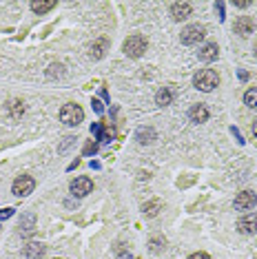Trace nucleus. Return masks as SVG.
I'll return each instance as SVG.
<instances>
[{
    "label": "nucleus",
    "instance_id": "obj_1",
    "mask_svg": "<svg viewBox=\"0 0 257 259\" xmlns=\"http://www.w3.org/2000/svg\"><path fill=\"white\" fill-rule=\"evenodd\" d=\"M193 84L198 86L200 91L208 93V91H213L215 86L220 84V76H218V71H213V69H202L198 76L193 78Z\"/></svg>",
    "mask_w": 257,
    "mask_h": 259
},
{
    "label": "nucleus",
    "instance_id": "obj_2",
    "mask_svg": "<svg viewBox=\"0 0 257 259\" xmlns=\"http://www.w3.org/2000/svg\"><path fill=\"white\" fill-rule=\"evenodd\" d=\"M124 54L128 56V58H140L142 54L146 51V38L144 36H140V34H136V36H128V38L124 40Z\"/></svg>",
    "mask_w": 257,
    "mask_h": 259
},
{
    "label": "nucleus",
    "instance_id": "obj_3",
    "mask_svg": "<svg viewBox=\"0 0 257 259\" xmlns=\"http://www.w3.org/2000/svg\"><path fill=\"white\" fill-rule=\"evenodd\" d=\"M84 120V111L78 104H64L60 111V122H64L66 126H78Z\"/></svg>",
    "mask_w": 257,
    "mask_h": 259
},
{
    "label": "nucleus",
    "instance_id": "obj_4",
    "mask_svg": "<svg viewBox=\"0 0 257 259\" xmlns=\"http://www.w3.org/2000/svg\"><path fill=\"white\" fill-rule=\"evenodd\" d=\"M204 36H206V31H204L202 24H188V27L182 29V44H200L204 40Z\"/></svg>",
    "mask_w": 257,
    "mask_h": 259
},
{
    "label": "nucleus",
    "instance_id": "obj_5",
    "mask_svg": "<svg viewBox=\"0 0 257 259\" xmlns=\"http://www.w3.org/2000/svg\"><path fill=\"white\" fill-rule=\"evenodd\" d=\"M34 188H36V182H34V178H29V175H20L12 186L16 198H27L29 193H34Z\"/></svg>",
    "mask_w": 257,
    "mask_h": 259
},
{
    "label": "nucleus",
    "instance_id": "obj_6",
    "mask_svg": "<svg viewBox=\"0 0 257 259\" xmlns=\"http://www.w3.org/2000/svg\"><path fill=\"white\" fill-rule=\"evenodd\" d=\"M91 190H94V182H91L89 178H84V175H80V178H76L74 182H71V193H74L76 198H84Z\"/></svg>",
    "mask_w": 257,
    "mask_h": 259
},
{
    "label": "nucleus",
    "instance_id": "obj_7",
    "mask_svg": "<svg viewBox=\"0 0 257 259\" xmlns=\"http://www.w3.org/2000/svg\"><path fill=\"white\" fill-rule=\"evenodd\" d=\"M233 204L238 210H253V206L257 204V195L253 190H242L238 198H235Z\"/></svg>",
    "mask_w": 257,
    "mask_h": 259
},
{
    "label": "nucleus",
    "instance_id": "obj_8",
    "mask_svg": "<svg viewBox=\"0 0 257 259\" xmlns=\"http://www.w3.org/2000/svg\"><path fill=\"white\" fill-rule=\"evenodd\" d=\"M238 230L244 232V235H255L257 232V215H244L242 220L238 222Z\"/></svg>",
    "mask_w": 257,
    "mask_h": 259
},
{
    "label": "nucleus",
    "instance_id": "obj_9",
    "mask_svg": "<svg viewBox=\"0 0 257 259\" xmlns=\"http://www.w3.org/2000/svg\"><path fill=\"white\" fill-rule=\"evenodd\" d=\"M171 16L176 22H182L191 16V2H173L171 4Z\"/></svg>",
    "mask_w": 257,
    "mask_h": 259
},
{
    "label": "nucleus",
    "instance_id": "obj_10",
    "mask_svg": "<svg viewBox=\"0 0 257 259\" xmlns=\"http://www.w3.org/2000/svg\"><path fill=\"white\" fill-rule=\"evenodd\" d=\"M253 31H255V24H253V20H250L248 16H242V18L235 20V34H240L242 38L250 36Z\"/></svg>",
    "mask_w": 257,
    "mask_h": 259
},
{
    "label": "nucleus",
    "instance_id": "obj_11",
    "mask_svg": "<svg viewBox=\"0 0 257 259\" xmlns=\"http://www.w3.org/2000/svg\"><path fill=\"white\" fill-rule=\"evenodd\" d=\"M106 49H109V40H106V38H98L96 42L89 46V56L94 60H100V58H104Z\"/></svg>",
    "mask_w": 257,
    "mask_h": 259
},
{
    "label": "nucleus",
    "instance_id": "obj_12",
    "mask_svg": "<svg viewBox=\"0 0 257 259\" xmlns=\"http://www.w3.org/2000/svg\"><path fill=\"white\" fill-rule=\"evenodd\" d=\"M218 44H213V42H208V44H204V46H200V51H198V58L202 60V62H213L215 58H218Z\"/></svg>",
    "mask_w": 257,
    "mask_h": 259
},
{
    "label": "nucleus",
    "instance_id": "obj_13",
    "mask_svg": "<svg viewBox=\"0 0 257 259\" xmlns=\"http://www.w3.org/2000/svg\"><path fill=\"white\" fill-rule=\"evenodd\" d=\"M188 118H191V122H195V124L206 122L208 120V108L204 104H195V106H191V111H188Z\"/></svg>",
    "mask_w": 257,
    "mask_h": 259
},
{
    "label": "nucleus",
    "instance_id": "obj_14",
    "mask_svg": "<svg viewBox=\"0 0 257 259\" xmlns=\"http://www.w3.org/2000/svg\"><path fill=\"white\" fill-rule=\"evenodd\" d=\"M36 230V215L34 213H27L22 215V220H20V235H32V232Z\"/></svg>",
    "mask_w": 257,
    "mask_h": 259
},
{
    "label": "nucleus",
    "instance_id": "obj_15",
    "mask_svg": "<svg viewBox=\"0 0 257 259\" xmlns=\"http://www.w3.org/2000/svg\"><path fill=\"white\" fill-rule=\"evenodd\" d=\"M44 250H47V248H44L42 244H38V242H32V244L24 246V255H27L29 259H40L44 255Z\"/></svg>",
    "mask_w": 257,
    "mask_h": 259
},
{
    "label": "nucleus",
    "instance_id": "obj_16",
    "mask_svg": "<svg viewBox=\"0 0 257 259\" xmlns=\"http://www.w3.org/2000/svg\"><path fill=\"white\" fill-rule=\"evenodd\" d=\"M136 140H138L140 144H151L153 140H156V131H153L151 126H142V128H138Z\"/></svg>",
    "mask_w": 257,
    "mask_h": 259
},
{
    "label": "nucleus",
    "instance_id": "obj_17",
    "mask_svg": "<svg viewBox=\"0 0 257 259\" xmlns=\"http://www.w3.org/2000/svg\"><path fill=\"white\" fill-rule=\"evenodd\" d=\"M29 7H32L34 14H47L56 7V0H40V2H32Z\"/></svg>",
    "mask_w": 257,
    "mask_h": 259
},
{
    "label": "nucleus",
    "instance_id": "obj_18",
    "mask_svg": "<svg viewBox=\"0 0 257 259\" xmlns=\"http://www.w3.org/2000/svg\"><path fill=\"white\" fill-rule=\"evenodd\" d=\"M156 102L160 106H168L173 102V91L168 89V86H164V89L158 91V96H156Z\"/></svg>",
    "mask_w": 257,
    "mask_h": 259
},
{
    "label": "nucleus",
    "instance_id": "obj_19",
    "mask_svg": "<svg viewBox=\"0 0 257 259\" xmlns=\"http://www.w3.org/2000/svg\"><path fill=\"white\" fill-rule=\"evenodd\" d=\"M162 210V202L160 200H153V202H146L144 206H142V213L146 217H156L158 213Z\"/></svg>",
    "mask_w": 257,
    "mask_h": 259
},
{
    "label": "nucleus",
    "instance_id": "obj_20",
    "mask_svg": "<svg viewBox=\"0 0 257 259\" xmlns=\"http://www.w3.org/2000/svg\"><path fill=\"white\" fill-rule=\"evenodd\" d=\"M244 104L246 106H257V86H253V89H248L244 93Z\"/></svg>",
    "mask_w": 257,
    "mask_h": 259
},
{
    "label": "nucleus",
    "instance_id": "obj_21",
    "mask_svg": "<svg viewBox=\"0 0 257 259\" xmlns=\"http://www.w3.org/2000/svg\"><path fill=\"white\" fill-rule=\"evenodd\" d=\"M9 108H12V118H14V120H16V118H20V116L24 113V104H22L20 100H14L12 104H9Z\"/></svg>",
    "mask_w": 257,
    "mask_h": 259
},
{
    "label": "nucleus",
    "instance_id": "obj_22",
    "mask_svg": "<svg viewBox=\"0 0 257 259\" xmlns=\"http://www.w3.org/2000/svg\"><path fill=\"white\" fill-rule=\"evenodd\" d=\"M164 244H166V240H164V237H153V240L148 242V248H151V252H160L162 248H164Z\"/></svg>",
    "mask_w": 257,
    "mask_h": 259
},
{
    "label": "nucleus",
    "instance_id": "obj_23",
    "mask_svg": "<svg viewBox=\"0 0 257 259\" xmlns=\"http://www.w3.org/2000/svg\"><path fill=\"white\" fill-rule=\"evenodd\" d=\"M91 133L96 136V140H104V136H102V124H100V122H94V124H91Z\"/></svg>",
    "mask_w": 257,
    "mask_h": 259
},
{
    "label": "nucleus",
    "instance_id": "obj_24",
    "mask_svg": "<svg viewBox=\"0 0 257 259\" xmlns=\"http://www.w3.org/2000/svg\"><path fill=\"white\" fill-rule=\"evenodd\" d=\"M62 64H51L49 66V78H56V76H62Z\"/></svg>",
    "mask_w": 257,
    "mask_h": 259
},
{
    "label": "nucleus",
    "instance_id": "obj_25",
    "mask_svg": "<svg viewBox=\"0 0 257 259\" xmlns=\"http://www.w3.org/2000/svg\"><path fill=\"white\" fill-rule=\"evenodd\" d=\"M96 153H98V144L96 142H89L84 146V155H96Z\"/></svg>",
    "mask_w": 257,
    "mask_h": 259
},
{
    "label": "nucleus",
    "instance_id": "obj_26",
    "mask_svg": "<svg viewBox=\"0 0 257 259\" xmlns=\"http://www.w3.org/2000/svg\"><path fill=\"white\" fill-rule=\"evenodd\" d=\"M12 215H14V208H4V210H0V222H2V220H9Z\"/></svg>",
    "mask_w": 257,
    "mask_h": 259
},
{
    "label": "nucleus",
    "instance_id": "obj_27",
    "mask_svg": "<svg viewBox=\"0 0 257 259\" xmlns=\"http://www.w3.org/2000/svg\"><path fill=\"white\" fill-rule=\"evenodd\" d=\"M215 12L220 14V20H224V2H215Z\"/></svg>",
    "mask_w": 257,
    "mask_h": 259
},
{
    "label": "nucleus",
    "instance_id": "obj_28",
    "mask_svg": "<svg viewBox=\"0 0 257 259\" xmlns=\"http://www.w3.org/2000/svg\"><path fill=\"white\" fill-rule=\"evenodd\" d=\"M186 259H210V257L206 255V252H193V255L186 257Z\"/></svg>",
    "mask_w": 257,
    "mask_h": 259
},
{
    "label": "nucleus",
    "instance_id": "obj_29",
    "mask_svg": "<svg viewBox=\"0 0 257 259\" xmlns=\"http://www.w3.org/2000/svg\"><path fill=\"white\" fill-rule=\"evenodd\" d=\"M91 106H94L96 113H102V111H104V108H102V104H100V100H94V102H91Z\"/></svg>",
    "mask_w": 257,
    "mask_h": 259
},
{
    "label": "nucleus",
    "instance_id": "obj_30",
    "mask_svg": "<svg viewBox=\"0 0 257 259\" xmlns=\"http://www.w3.org/2000/svg\"><path fill=\"white\" fill-rule=\"evenodd\" d=\"M230 133H233L235 140H238L240 144H244V140H242V136H240V131H238V128H235V126H230Z\"/></svg>",
    "mask_w": 257,
    "mask_h": 259
},
{
    "label": "nucleus",
    "instance_id": "obj_31",
    "mask_svg": "<svg viewBox=\"0 0 257 259\" xmlns=\"http://www.w3.org/2000/svg\"><path fill=\"white\" fill-rule=\"evenodd\" d=\"M233 4H235L238 9H246V7H250V2H242V0H240V2H233Z\"/></svg>",
    "mask_w": 257,
    "mask_h": 259
},
{
    "label": "nucleus",
    "instance_id": "obj_32",
    "mask_svg": "<svg viewBox=\"0 0 257 259\" xmlns=\"http://www.w3.org/2000/svg\"><path fill=\"white\" fill-rule=\"evenodd\" d=\"M240 80H248V74H246V71H240Z\"/></svg>",
    "mask_w": 257,
    "mask_h": 259
},
{
    "label": "nucleus",
    "instance_id": "obj_33",
    "mask_svg": "<svg viewBox=\"0 0 257 259\" xmlns=\"http://www.w3.org/2000/svg\"><path fill=\"white\" fill-rule=\"evenodd\" d=\"M253 133H255V136H257V120L253 122Z\"/></svg>",
    "mask_w": 257,
    "mask_h": 259
},
{
    "label": "nucleus",
    "instance_id": "obj_34",
    "mask_svg": "<svg viewBox=\"0 0 257 259\" xmlns=\"http://www.w3.org/2000/svg\"><path fill=\"white\" fill-rule=\"evenodd\" d=\"M120 259H133V257H131V255H122Z\"/></svg>",
    "mask_w": 257,
    "mask_h": 259
},
{
    "label": "nucleus",
    "instance_id": "obj_35",
    "mask_svg": "<svg viewBox=\"0 0 257 259\" xmlns=\"http://www.w3.org/2000/svg\"><path fill=\"white\" fill-rule=\"evenodd\" d=\"M255 56H257V44H255Z\"/></svg>",
    "mask_w": 257,
    "mask_h": 259
}]
</instances>
